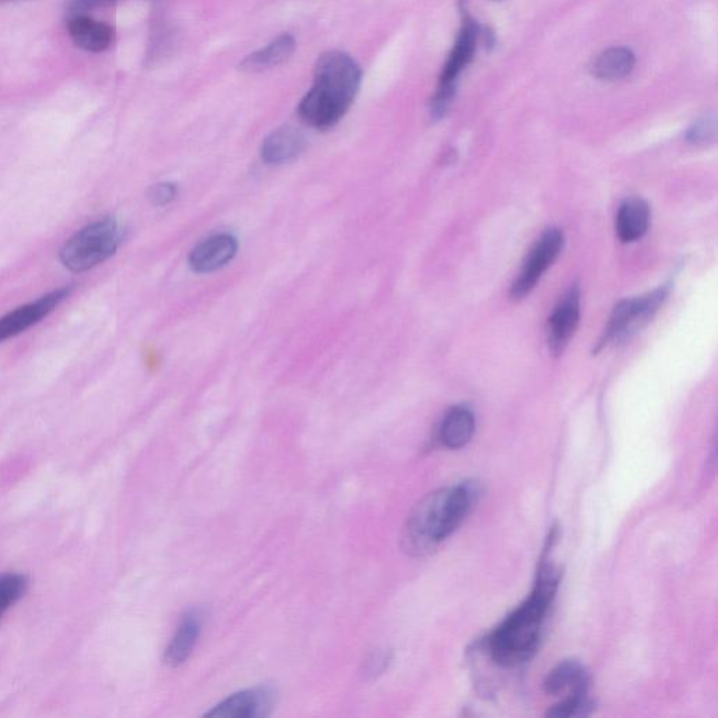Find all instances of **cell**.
I'll return each instance as SVG.
<instances>
[{"mask_svg": "<svg viewBox=\"0 0 718 718\" xmlns=\"http://www.w3.org/2000/svg\"><path fill=\"white\" fill-rule=\"evenodd\" d=\"M560 571L545 564L529 599L497 627L489 639L491 658L501 667H517L531 660L539 646L540 632L557 588Z\"/></svg>", "mask_w": 718, "mask_h": 718, "instance_id": "1", "label": "cell"}, {"mask_svg": "<svg viewBox=\"0 0 718 718\" xmlns=\"http://www.w3.org/2000/svg\"><path fill=\"white\" fill-rule=\"evenodd\" d=\"M476 484H459L428 494L411 512L403 531V549L413 556L434 552L465 521L479 496Z\"/></svg>", "mask_w": 718, "mask_h": 718, "instance_id": "2", "label": "cell"}, {"mask_svg": "<svg viewBox=\"0 0 718 718\" xmlns=\"http://www.w3.org/2000/svg\"><path fill=\"white\" fill-rule=\"evenodd\" d=\"M362 72L357 62L340 51L317 59L315 85L308 94L327 113L343 118L361 86Z\"/></svg>", "mask_w": 718, "mask_h": 718, "instance_id": "3", "label": "cell"}, {"mask_svg": "<svg viewBox=\"0 0 718 718\" xmlns=\"http://www.w3.org/2000/svg\"><path fill=\"white\" fill-rule=\"evenodd\" d=\"M123 232L114 218H104L80 229L65 243L59 260L72 273H85L113 257Z\"/></svg>", "mask_w": 718, "mask_h": 718, "instance_id": "4", "label": "cell"}, {"mask_svg": "<svg viewBox=\"0 0 718 718\" xmlns=\"http://www.w3.org/2000/svg\"><path fill=\"white\" fill-rule=\"evenodd\" d=\"M665 298L667 289L661 288L641 298L620 302L613 310L601 344L619 343L632 337L653 319Z\"/></svg>", "mask_w": 718, "mask_h": 718, "instance_id": "5", "label": "cell"}, {"mask_svg": "<svg viewBox=\"0 0 718 718\" xmlns=\"http://www.w3.org/2000/svg\"><path fill=\"white\" fill-rule=\"evenodd\" d=\"M563 245L564 236L559 229H549L543 233L526 257L524 267H522L517 281L512 285V298L522 299L535 288L547 268L552 266L554 260L559 257Z\"/></svg>", "mask_w": 718, "mask_h": 718, "instance_id": "6", "label": "cell"}, {"mask_svg": "<svg viewBox=\"0 0 718 718\" xmlns=\"http://www.w3.org/2000/svg\"><path fill=\"white\" fill-rule=\"evenodd\" d=\"M71 291L72 288L57 289V291L41 296L36 302H31L29 305H24L22 308L0 317V343L19 336L34 324L40 323L44 317L50 315L52 310L57 308L59 303L68 298Z\"/></svg>", "mask_w": 718, "mask_h": 718, "instance_id": "7", "label": "cell"}, {"mask_svg": "<svg viewBox=\"0 0 718 718\" xmlns=\"http://www.w3.org/2000/svg\"><path fill=\"white\" fill-rule=\"evenodd\" d=\"M580 323V289L571 288L554 309L549 319V347L560 354L570 343Z\"/></svg>", "mask_w": 718, "mask_h": 718, "instance_id": "8", "label": "cell"}, {"mask_svg": "<svg viewBox=\"0 0 718 718\" xmlns=\"http://www.w3.org/2000/svg\"><path fill=\"white\" fill-rule=\"evenodd\" d=\"M273 706V692L267 688L243 690L223 700L207 717L215 718H252L267 716Z\"/></svg>", "mask_w": 718, "mask_h": 718, "instance_id": "9", "label": "cell"}, {"mask_svg": "<svg viewBox=\"0 0 718 718\" xmlns=\"http://www.w3.org/2000/svg\"><path fill=\"white\" fill-rule=\"evenodd\" d=\"M237 240L230 235H216L201 242L190 254V267L195 273L207 274L221 270L233 260Z\"/></svg>", "mask_w": 718, "mask_h": 718, "instance_id": "10", "label": "cell"}, {"mask_svg": "<svg viewBox=\"0 0 718 718\" xmlns=\"http://www.w3.org/2000/svg\"><path fill=\"white\" fill-rule=\"evenodd\" d=\"M589 675L577 661H563L547 674L543 689L549 696H573L587 693Z\"/></svg>", "mask_w": 718, "mask_h": 718, "instance_id": "11", "label": "cell"}, {"mask_svg": "<svg viewBox=\"0 0 718 718\" xmlns=\"http://www.w3.org/2000/svg\"><path fill=\"white\" fill-rule=\"evenodd\" d=\"M306 148V139L294 127H282L268 135L261 146V156L268 165H284L298 158Z\"/></svg>", "mask_w": 718, "mask_h": 718, "instance_id": "12", "label": "cell"}, {"mask_svg": "<svg viewBox=\"0 0 718 718\" xmlns=\"http://www.w3.org/2000/svg\"><path fill=\"white\" fill-rule=\"evenodd\" d=\"M68 30L73 43L89 52L106 51L114 41V30L110 26L87 16L72 17Z\"/></svg>", "mask_w": 718, "mask_h": 718, "instance_id": "13", "label": "cell"}, {"mask_svg": "<svg viewBox=\"0 0 718 718\" xmlns=\"http://www.w3.org/2000/svg\"><path fill=\"white\" fill-rule=\"evenodd\" d=\"M477 29L476 23L470 17H467L462 30H460L458 41L453 48L448 64L445 65L444 72L441 76V85L439 87H452L456 89V79L459 73L465 69L473 57L474 48H476Z\"/></svg>", "mask_w": 718, "mask_h": 718, "instance_id": "14", "label": "cell"}, {"mask_svg": "<svg viewBox=\"0 0 718 718\" xmlns=\"http://www.w3.org/2000/svg\"><path fill=\"white\" fill-rule=\"evenodd\" d=\"M296 48L295 38L291 34H282L275 38L267 47L253 52L243 59L240 69L246 73H260L282 65L292 57Z\"/></svg>", "mask_w": 718, "mask_h": 718, "instance_id": "15", "label": "cell"}, {"mask_svg": "<svg viewBox=\"0 0 718 718\" xmlns=\"http://www.w3.org/2000/svg\"><path fill=\"white\" fill-rule=\"evenodd\" d=\"M476 420L473 411L465 406L449 410L439 427V439L449 449H460L472 441Z\"/></svg>", "mask_w": 718, "mask_h": 718, "instance_id": "16", "label": "cell"}, {"mask_svg": "<svg viewBox=\"0 0 718 718\" xmlns=\"http://www.w3.org/2000/svg\"><path fill=\"white\" fill-rule=\"evenodd\" d=\"M650 208L640 198L627 200L616 216V233L622 242H636L641 239L650 226Z\"/></svg>", "mask_w": 718, "mask_h": 718, "instance_id": "17", "label": "cell"}, {"mask_svg": "<svg viewBox=\"0 0 718 718\" xmlns=\"http://www.w3.org/2000/svg\"><path fill=\"white\" fill-rule=\"evenodd\" d=\"M201 633V618L197 613H188L181 620L179 629L166 651V662L172 667L184 664L193 654L195 644Z\"/></svg>", "mask_w": 718, "mask_h": 718, "instance_id": "18", "label": "cell"}, {"mask_svg": "<svg viewBox=\"0 0 718 718\" xmlns=\"http://www.w3.org/2000/svg\"><path fill=\"white\" fill-rule=\"evenodd\" d=\"M636 57L629 48H609L598 55L592 64L594 76L602 80H619L632 73Z\"/></svg>", "mask_w": 718, "mask_h": 718, "instance_id": "19", "label": "cell"}, {"mask_svg": "<svg viewBox=\"0 0 718 718\" xmlns=\"http://www.w3.org/2000/svg\"><path fill=\"white\" fill-rule=\"evenodd\" d=\"M27 578L22 574L0 575V619L26 594Z\"/></svg>", "mask_w": 718, "mask_h": 718, "instance_id": "20", "label": "cell"}, {"mask_svg": "<svg viewBox=\"0 0 718 718\" xmlns=\"http://www.w3.org/2000/svg\"><path fill=\"white\" fill-rule=\"evenodd\" d=\"M595 710V702L587 693L564 697L560 703L547 711V716L556 718L588 717Z\"/></svg>", "mask_w": 718, "mask_h": 718, "instance_id": "21", "label": "cell"}, {"mask_svg": "<svg viewBox=\"0 0 718 718\" xmlns=\"http://www.w3.org/2000/svg\"><path fill=\"white\" fill-rule=\"evenodd\" d=\"M717 135V121L714 115H707L697 121L688 132L689 142L695 145H707L714 142Z\"/></svg>", "mask_w": 718, "mask_h": 718, "instance_id": "22", "label": "cell"}, {"mask_svg": "<svg viewBox=\"0 0 718 718\" xmlns=\"http://www.w3.org/2000/svg\"><path fill=\"white\" fill-rule=\"evenodd\" d=\"M177 187L176 184L172 183H160L155 184L149 190L148 197L153 205L156 207H163V205L170 204L176 198Z\"/></svg>", "mask_w": 718, "mask_h": 718, "instance_id": "23", "label": "cell"}, {"mask_svg": "<svg viewBox=\"0 0 718 718\" xmlns=\"http://www.w3.org/2000/svg\"><path fill=\"white\" fill-rule=\"evenodd\" d=\"M114 2L115 0H66V10L72 19L76 16H86L85 13L90 10L103 8Z\"/></svg>", "mask_w": 718, "mask_h": 718, "instance_id": "24", "label": "cell"}, {"mask_svg": "<svg viewBox=\"0 0 718 718\" xmlns=\"http://www.w3.org/2000/svg\"><path fill=\"white\" fill-rule=\"evenodd\" d=\"M389 662V653H386V651H376V653L369 655L368 660L365 661L364 675L367 676V678L368 676L375 678V676L381 675L386 667H388Z\"/></svg>", "mask_w": 718, "mask_h": 718, "instance_id": "25", "label": "cell"}]
</instances>
